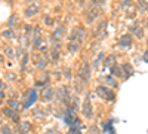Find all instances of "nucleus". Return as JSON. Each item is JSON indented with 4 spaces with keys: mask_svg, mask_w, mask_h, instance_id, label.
Here are the masks:
<instances>
[{
    "mask_svg": "<svg viewBox=\"0 0 148 134\" xmlns=\"http://www.w3.org/2000/svg\"><path fill=\"white\" fill-rule=\"evenodd\" d=\"M96 92L104 100H108V101H113L114 100V92L111 91L110 88H107V87H98L96 88Z\"/></svg>",
    "mask_w": 148,
    "mask_h": 134,
    "instance_id": "1",
    "label": "nucleus"
},
{
    "mask_svg": "<svg viewBox=\"0 0 148 134\" xmlns=\"http://www.w3.org/2000/svg\"><path fill=\"white\" fill-rule=\"evenodd\" d=\"M79 78L83 82H89L90 81V66L89 64H84L80 70H79Z\"/></svg>",
    "mask_w": 148,
    "mask_h": 134,
    "instance_id": "2",
    "label": "nucleus"
},
{
    "mask_svg": "<svg viewBox=\"0 0 148 134\" xmlns=\"http://www.w3.org/2000/svg\"><path fill=\"white\" fill-rule=\"evenodd\" d=\"M83 115L84 118H92V104L89 99H86L83 103Z\"/></svg>",
    "mask_w": 148,
    "mask_h": 134,
    "instance_id": "3",
    "label": "nucleus"
},
{
    "mask_svg": "<svg viewBox=\"0 0 148 134\" xmlns=\"http://www.w3.org/2000/svg\"><path fill=\"white\" fill-rule=\"evenodd\" d=\"M80 45H82L80 40H70L68 45H67V48H68V51H70L71 54H76V52L80 49Z\"/></svg>",
    "mask_w": 148,
    "mask_h": 134,
    "instance_id": "4",
    "label": "nucleus"
},
{
    "mask_svg": "<svg viewBox=\"0 0 148 134\" xmlns=\"http://www.w3.org/2000/svg\"><path fill=\"white\" fill-rule=\"evenodd\" d=\"M119 45L121 48H129L132 45V36L130 34H125V36H121L120 40H119Z\"/></svg>",
    "mask_w": 148,
    "mask_h": 134,
    "instance_id": "5",
    "label": "nucleus"
},
{
    "mask_svg": "<svg viewBox=\"0 0 148 134\" xmlns=\"http://www.w3.org/2000/svg\"><path fill=\"white\" fill-rule=\"evenodd\" d=\"M120 67H121V73H123V76H125V79H127L129 76L133 75V67L130 64H123Z\"/></svg>",
    "mask_w": 148,
    "mask_h": 134,
    "instance_id": "6",
    "label": "nucleus"
},
{
    "mask_svg": "<svg viewBox=\"0 0 148 134\" xmlns=\"http://www.w3.org/2000/svg\"><path fill=\"white\" fill-rule=\"evenodd\" d=\"M39 10H40L39 5H30V6L25 9V17H33V15H36V14H39Z\"/></svg>",
    "mask_w": 148,
    "mask_h": 134,
    "instance_id": "7",
    "label": "nucleus"
},
{
    "mask_svg": "<svg viewBox=\"0 0 148 134\" xmlns=\"http://www.w3.org/2000/svg\"><path fill=\"white\" fill-rule=\"evenodd\" d=\"M130 30H132V33H133L135 36H136L138 39H142V37H144V31H142V28H139L138 24H133Z\"/></svg>",
    "mask_w": 148,
    "mask_h": 134,
    "instance_id": "8",
    "label": "nucleus"
},
{
    "mask_svg": "<svg viewBox=\"0 0 148 134\" xmlns=\"http://www.w3.org/2000/svg\"><path fill=\"white\" fill-rule=\"evenodd\" d=\"M105 30H107V21L104 19V21H102V24H99V26H98V30H96V33L99 34L101 37H104V36L107 34V31H105Z\"/></svg>",
    "mask_w": 148,
    "mask_h": 134,
    "instance_id": "9",
    "label": "nucleus"
},
{
    "mask_svg": "<svg viewBox=\"0 0 148 134\" xmlns=\"http://www.w3.org/2000/svg\"><path fill=\"white\" fill-rule=\"evenodd\" d=\"M64 30H65V27H64V26H59V27L53 31L52 39H61V37H62V34H64Z\"/></svg>",
    "mask_w": 148,
    "mask_h": 134,
    "instance_id": "10",
    "label": "nucleus"
},
{
    "mask_svg": "<svg viewBox=\"0 0 148 134\" xmlns=\"http://www.w3.org/2000/svg\"><path fill=\"white\" fill-rule=\"evenodd\" d=\"M105 79V83L108 85V87H113V88H117V81L114 79V76L113 75H111V76H107V78H104Z\"/></svg>",
    "mask_w": 148,
    "mask_h": 134,
    "instance_id": "11",
    "label": "nucleus"
},
{
    "mask_svg": "<svg viewBox=\"0 0 148 134\" xmlns=\"http://www.w3.org/2000/svg\"><path fill=\"white\" fill-rule=\"evenodd\" d=\"M36 101H37V92H36V91H31V95H30V99H28V101H27L25 107H30V106H33Z\"/></svg>",
    "mask_w": 148,
    "mask_h": 134,
    "instance_id": "12",
    "label": "nucleus"
},
{
    "mask_svg": "<svg viewBox=\"0 0 148 134\" xmlns=\"http://www.w3.org/2000/svg\"><path fill=\"white\" fill-rule=\"evenodd\" d=\"M104 60H105V54L104 52H99V54H98V57H96V60H95V63H93V69H98L99 63H102Z\"/></svg>",
    "mask_w": 148,
    "mask_h": 134,
    "instance_id": "13",
    "label": "nucleus"
},
{
    "mask_svg": "<svg viewBox=\"0 0 148 134\" xmlns=\"http://www.w3.org/2000/svg\"><path fill=\"white\" fill-rule=\"evenodd\" d=\"M53 95H55L53 90H51V88L45 90V99H46V100H52V99H53Z\"/></svg>",
    "mask_w": 148,
    "mask_h": 134,
    "instance_id": "14",
    "label": "nucleus"
},
{
    "mask_svg": "<svg viewBox=\"0 0 148 134\" xmlns=\"http://www.w3.org/2000/svg\"><path fill=\"white\" fill-rule=\"evenodd\" d=\"M138 5H139V10L141 12H145L147 8H148V0H139Z\"/></svg>",
    "mask_w": 148,
    "mask_h": 134,
    "instance_id": "15",
    "label": "nucleus"
},
{
    "mask_svg": "<svg viewBox=\"0 0 148 134\" xmlns=\"http://www.w3.org/2000/svg\"><path fill=\"white\" fill-rule=\"evenodd\" d=\"M110 63H114V55H110V57H108V58L105 60V61H104V66L107 67V66H108Z\"/></svg>",
    "mask_w": 148,
    "mask_h": 134,
    "instance_id": "16",
    "label": "nucleus"
},
{
    "mask_svg": "<svg viewBox=\"0 0 148 134\" xmlns=\"http://www.w3.org/2000/svg\"><path fill=\"white\" fill-rule=\"evenodd\" d=\"M3 36H5V37H12L14 34L10 33V30H5V31H3Z\"/></svg>",
    "mask_w": 148,
    "mask_h": 134,
    "instance_id": "17",
    "label": "nucleus"
},
{
    "mask_svg": "<svg viewBox=\"0 0 148 134\" xmlns=\"http://www.w3.org/2000/svg\"><path fill=\"white\" fill-rule=\"evenodd\" d=\"M47 26H53V22H52V18H49V17H46V21H45Z\"/></svg>",
    "mask_w": 148,
    "mask_h": 134,
    "instance_id": "18",
    "label": "nucleus"
},
{
    "mask_svg": "<svg viewBox=\"0 0 148 134\" xmlns=\"http://www.w3.org/2000/svg\"><path fill=\"white\" fill-rule=\"evenodd\" d=\"M9 103H10V106L14 109H19V104H16V101H9Z\"/></svg>",
    "mask_w": 148,
    "mask_h": 134,
    "instance_id": "19",
    "label": "nucleus"
},
{
    "mask_svg": "<svg viewBox=\"0 0 148 134\" xmlns=\"http://www.w3.org/2000/svg\"><path fill=\"white\" fill-rule=\"evenodd\" d=\"M6 54H8V57H14V49H10V48H9V49L6 51Z\"/></svg>",
    "mask_w": 148,
    "mask_h": 134,
    "instance_id": "20",
    "label": "nucleus"
},
{
    "mask_svg": "<svg viewBox=\"0 0 148 134\" xmlns=\"http://www.w3.org/2000/svg\"><path fill=\"white\" fill-rule=\"evenodd\" d=\"M64 75L67 76V79H70V78H71V73H70V70H68V69H67V70L64 72Z\"/></svg>",
    "mask_w": 148,
    "mask_h": 134,
    "instance_id": "21",
    "label": "nucleus"
},
{
    "mask_svg": "<svg viewBox=\"0 0 148 134\" xmlns=\"http://www.w3.org/2000/svg\"><path fill=\"white\" fill-rule=\"evenodd\" d=\"M144 61H147L148 63V49L145 51V54H144Z\"/></svg>",
    "mask_w": 148,
    "mask_h": 134,
    "instance_id": "22",
    "label": "nucleus"
},
{
    "mask_svg": "<svg viewBox=\"0 0 148 134\" xmlns=\"http://www.w3.org/2000/svg\"><path fill=\"white\" fill-rule=\"evenodd\" d=\"M3 134H10V130L9 128H3Z\"/></svg>",
    "mask_w": 148,
    "mask_h": 134,
    "instance_id": "23",
    "label": "nucleus"
},
{
    "mask_svg": "<svg viewBox=\"0 0 148 134\" xmlns=\"http://www.w3.org/2000/svg\"><path fill=\"white\" fill-rule=\"evenodd\" d=\"M113 134H114V133H113Z\"/></svg>",
    "mask_w": 148,
    "mask_h": 134,
    "instance_id": "24",
    "label": "nucleus"
}]
</instances>
